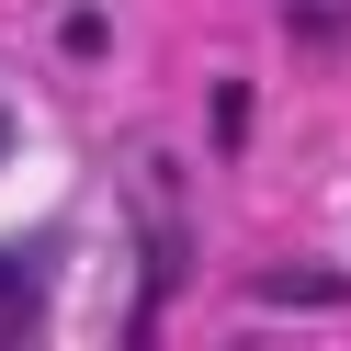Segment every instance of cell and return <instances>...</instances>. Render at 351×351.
<instances>
[{"instance_id": "obj_1", "label": "cell", "mask_w": 351, "mask_h": 351, "mask_svg": "<svg viewBox=\"0 0 351 351\" xmlns=\"http://www.w3.org/2000/svg\"><path fill=\"white\" fill-rule=\"evenodd\" d=\"M12 328H34V272L0 250V340H12Z\"/></svg>"}, {"instance_id": "obj_2", "label": "cell", "mask_w": 351, "mask_h": 351, "mask_svg": "<svg viewBox=\"0 0 351 351\" xmlns=\"http://www.w3.org/2000/svg\"><path fill=\"white\" fill-rule=\"evenodd\" d=\"M0 159H12V114H0Z\"/></svg>"}]
</instances>
